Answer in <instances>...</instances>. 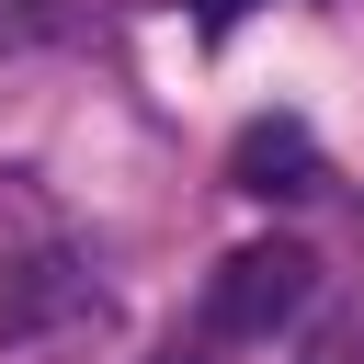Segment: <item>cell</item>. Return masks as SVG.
Returning a JSON list of instances; mask_svg holds the SVG:
<instances>
[{"mask_svg":"<svg viewBox=\"0 0 364 364\" xmlns=\"http://www.w3.org/2000/svg\"><path fill=\"white\" fill-rule=\"evenodd\" d=\"M307 296H318V262H307L296 239H250V250H228V262L205 273V341H216V353L273 341V330L307 318Z\"/></svg>","mask_w":364,"mask_h":364,"instance_id":"6da1fadb","label":"cell"},{"mask_svg":"<svg viewBox=\"0 0 364 364\" xmlns=\"http://www.w3.org/2000/svg\"><path fill=\"white\" fill-rule=\"evenodd\" d=\"M102 296H91V273L57 250V239H34L23 262H0V341H34V330H57V318H91Z\"/></svg>","mask_w":364,"mask_h":364,"instance_id":"7a4b0ae2","label":"cell"},{"mask_svg":"<svg viewBox=\"0 0 364 364\" xmlns=\"http://www.w3.org/2000/svg\"><path fill=\"white\" fill-rule=\"evenodd\" d=\"M228 171H239V193H262V205H273V193H318V148H307V125H250Z\"/></svg>","mask_w":364,"mask_h":364,"instance_id":"3957f363","label":"cell"},{"mask_svg":"<svg viewBox=\"0 0 364 364\" xmlns=\"http://www.w3.org/2000/svg\"><path fill=\"white\" fill-rule=\"evenodd\" d=\"M307 364H364V330H318V341H307Z\"/></svg>","mask_w":364,"mask_h":364,"instance_id":"277c9868","label":"cell"},{"mask_svg":"<svg viewBox=\"0 0 364 364\" xmlns=\"http://www.w3.org/2000/svg\"><path fill=\"white\" fill-rule=\"evenodd\" d=\"M193 11H205V23H239V11H250V0H193Z\"/></svg>","mask_w":364,"mask_h":364,"instance_id":"5b68a950","label":"cell"},{"mask_svg":"<svg viewBox=\"0 0 364 364\" xmlns=\"http://www.w3.org/2000/svg\"><path fill=\"white\" fill-rule=\"evenodd\" d=\"M171 364H205V353H171Z\"/></svg>","mask_w":364,"mask_h":364,"instance_id":"8992f818","label":"cell"}]
</instances>
